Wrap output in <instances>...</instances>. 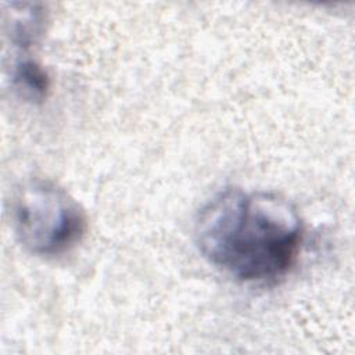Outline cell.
<instances>
[{
	"instance_id": "cell-4",
	"label": "cell",
	"mask_w": 355,
	"mask_h": 355,
	"mask_svg": "<svg viewBox=\"0 0 355 355\" xmlns=\"http://www.w3.org/2000/svg\"><path fill=\"white\" fill-rule=\"evenodd\" d=\"M15 89L31 101H42L47 97L50 79L46 71L31 58L19 60L12 71Z\"/></svg>"
},
{
	"instance_id": "cell-3",
	"label": "cell",
	"mask_w": 355,
	"mask_h": 355,
	"mask_svg": "<svg viewBox=\"0 0 355 355\" xmlns=\"http://www.w3.org/2000/svg\"><path fill=\"white\" fill-rule=\"evenodd\" d=\"M11 11L6 12L8 35L12 43L19 47H29L36 43L46 31L47 15L43 7L31 3H12Z\"/></svg>"
},
{
	"instance_id": "cell-2",
	"label": "cell",
	"mask_w": 355,
	"mask_h": 355,
	"mask_svg": "<svg viewBox=\"0 0 355 355\" xmlns=\"http://www.w3.org/2000/svg\"><path fill=\"white\" fill-rule=\"evenodd\" d=\"M14 225L28 251L54 257L80 241L86 230V215L62 187L46 179H33L17 194Z\"/></svg>"
},
{
	"instance_id": "cell-1",
	"label": "cell",
	"mask_w": 355,
	"mask_h": 355,
	"mask_svg": "<svg viewBox=\"0 0 355 355\" xmlns=\"http://www.w3.org/2000/svg\"><path fill=\"white\" fill-rule=\"evenodd\" d=\"M294 205L275 193L230 187L198 212L194 239L215 268L244 283H272L294 265L302 243Z\"/></svg>"
}]
</instances>
